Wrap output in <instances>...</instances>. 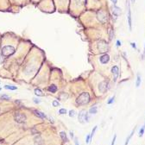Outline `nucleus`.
Returning <instances> with one entry per match:
<instances>
[{"mask_svg": "<svg viewBox=\"0 0 145 145\" xmlns=\"http://www.w3.org/2000/svg\"><path fill=\"white\" fill-rule=\"evenodd\" d=\"M98 50H99L100 53H106L109 49V46L107 44V42L105 41H100L98 43Z\"/></svg>", "mask_w": 145, "mask_h": 145, "instance_id": "39448f33", "label": "nucleus"}, {"mask_svg": "<svg viewBox=\"0 0 145 145\" xmlns=\"http://www.w3.org/2000/svg\"><path fill=\"white\" fill-rule=\"evenodd\" d=\"M97 128H98V126H95V127L93 128V131H92V133H91V135H90L91 141H92V139H93V136H94V134H95V131H96V130H97Z\"/></svg>", "mask_w": 145, "mask_h": 145, "instance_id": "4be33fe9", "label": "nucleus"}, {"mask_svg": "<svg viewBox=\"0 0 145 145\" xmlns=\"http://www.w3.org/2000/svg\"><path fill=\"white\" fill-rule=\"evenodd\" d=\"M109 34H110V40H112V39L113 38V35H114V31H113L112 29H110Z\"/></svg>", "mask_w": 145, "mask_h": 145, "instance_id": "a878e982", "label": "nucleus"}, {"mask_svg": "<svg viewBox=\"0 0 145 145\" xmlns=\"http://www.w3.org/2000/svg\"><path fill=\"white\" fill-rule=\"evenodd\" d=\"M34 113H36V116H38L39 117H41V118H46L45 114H43L42 112H39V111H36V110H35V111H34Z\"/></svg>", "mask_w": 145, "mask_h": 145, "instance_id": "f3484780", "label": "nucleus"}, {"mask_svg": "<svg viewBox=\"0 0 145 145\" xmlns=\"http://www.w3.org/2000/svg\"><path fill=\"white\" fill-rule=\"evenodd\" d=\"M0 98H1V99H5V100H10V97H9V96H7V95H2Z\"/></svg>", "mask_w": 145, "mask_h": 145, "instance_id": "b1692460", "label": "nucleus"}, {"mask_svg": "<svg viewBox=\"0 0 145 145\" xmlns=\"http://www.w3.org/2000/svg\"><path fill=\"white\" fill-rule=\"evenodd\" d=\"M117 47L121 46V42H120V41H117Z\"/></svg>", "mask_w": 145, "mask_h": 145, "instance_id": "c9c22d12", "label": "nucleus"}, {"mask_svg": "<svg viewBox=\"0 0 145 145\" xmlns=\"http://www.w3.org/2000/svg\"><path fill=\"white\" fill-rule=\"evenodd\" d=\"M116 138H117V136L114 135V137H113V139H112V144H111V145H114L115 144V142H116Z\"/></svg>", "mask_w": 145, "mask_h": 145, "instance_id": "7c9ffc66", "label": "nucleus"}, {"mask_svg": "<svg viewBox=\"0 0 145 145\" xmlns=\"http://www.w3.org/2000/svg\"><path fill=\"white\" fill-rule=\"evenodd\" d=\"M126 6H127V19H128L129 28H130V30H131L132 29V22H131V10L130 0H126Z\"/></svg>", "mask_w": 145, "mask_h": 145, "instance_id": "f03ea898", "label": "nucleus"}, {"mask_svg": "<svg viewBox=\"0 0 145 145\" xmlns=\"http://www.w3.org/2000/svg\"><path fill=\"white\" fill-rule=\"evenodd\" d=\"M15 53V48L12 46H5L2 48V55L4 56H10Z\"/></svg>", "mask_w": 145, "mask_h": 145, "instance_id": "7ed1b4c3", "label": "nucleus"}, {"mask_svg": "<svg viewBox=\"0 0 145 145\" xmlns=\"http://www.w3.org/2000/svg\"><path fill=\"white\" fill-rule=\"evenodd\" d=\"M90 94L88 93H82L76 99V104L80 105H86L88 103L90 102Z\"/></svg>", "mask_w": 145, "mask_h": 145, "instance_id": "f257e3e1", "label": "nucleus"}, {"mask_svg": "<svg viewBox=\"0 0 145 145\" xmlns=\"http://www.w3.org/2000/svg\"><path fill=\"white\" fill-rule=\"evenodd\" d=\"M114 99H115V96H113V97H112L111 98H110L109 101L107 102V104H108V105H112V103L114 102Z\"/></svg>", "mask_w": 145, "mask_h": 145, "instance_id": "393cba45", "label": "nucleus"}, {"mask_svg": "<svg viewBox=\"0 0 145 145\" xmlns=\"http://www.w3.org/2000/svg\"><path fill=\"white\" fill-rule=\"evenodd\" d=\"M35 94H36V96H43V93L42 92L41 89H39V88H36V89H35Z\"/></svg>", "mask_w": 145, "mask_h": 145, "instance_id": "6ab92c4d", "label": "nucleus"}, {"mask_svg": "<svg viewBox=\"0 0 145 145\" xmlns=\"http://www.w3.org/2000/svg\"><path fill=\"white\" fill-rule=\"evenodd\" d=\"M99 61L101 62V64H107L110 61V56L109 55H107V54H105V55H103L100 56L99 58Z\"/></svg>", "mask_w": 145, "mask_h": 145, "instance_id": "1a4fd4ad", "label": "nucleus"}, {"mask_svg": "<svg viewBox=\"0 0 145 145\" xmlns=\"http://www.w3.org/2000/svg\"><path fill=\"white\" fill-rule=\"evenodd\" d=\"M5 89H8V90H17V86H8V85L5 86Z\"/></svg>", "mask_w": 145, "mask_h": 145, "instance_id": "aec40b11", "label": "nucleus"}, {"mask_svg": "<svg viewBox=\"0 0 145 145\" xmlns=\"http://www.w3.org/2000/svg\"><path fill=\"white\" fill-rule=\"evenodd\" d=\"M70 136H71V137H72V138H74V133H73L72 131H70Z\"/></svg>", "mask_w": 145, "mask_h": 145, "instance_id": "58836bf2", "label": "nucleus"}, {"mask_svg": "<svg viewBox=\"0 0 145 145\" xmlns=\"http://www.w3.org/2000/svg\"><path fill=\"white\" fill-rule=\"evenodd\" d=\"M74 143H75V145H79V142H78V139H77V138L74 139Z\"/></svg>", "mask_w": 145, "mask_h": 145, "instance_id": "e433bc0d", "label": "nucleus"}, {"mask_svg": "<svg viewBox=\"0 0 145 145\" xmlns=\"http://www.w3.org/2000/svg\"><path fill=\"white\" fill-rule=\"evenodd\" d=\"M135 131H136V128L134 129L133 131H131V133L129 135V136L127 137V139H126V141H125V143H124V145H128V143H130V140H131V138L132 137V136H133L134 133H135Z\"/></svg>", "mask_w": 145, "mask_h": 145, "instance_id": "2eb2a0df", "label": "nucleus"}, {"mask_svg": "<svg viewBox=\"0 0 145 145\" xmlns=\"http://www.w3.org/2000/svg\"><path fill=\"white\" fill-rule=\"evenodd\" d=\"M111 1H112V2L113 3L114 5H116V4H117V0H111Z\"/></svg>", "mask_w": 145, "mask_h": 145, "instance_id": "4c0bfd02", "label": "nucleus"}, {"mask_svg": "<svg viewBox=\"0 0 145 145\" xmlns=\"http://www.w3.org/2000/svg\"><path fill=\"white\" fill-rule=\"evenodd\" d=\"M89 119H90V117H89V115H88L87 112H86V116H85V121H86V122H89Z\"/></svg>", "mask_w": 145, "mask_h": 145, "instance_id": "c756f323", "label": "nucleus"}, {"mask_svg": "<svg viewBox=\"0 0 145 145\" xmlns=\"http://www.w3.org/2000/svg\"><path fill=\"white\" fill-rule=\"evenodd\" d=\"M48 91L52 93H56L57 92V86H55V85H51V86H48Z\"/></svg>", "mask_w": 145, "mask_h": 145, "instance_id": "4468645a", "label": "nucleus"}, {"mask_svg": "<svg viewBox=\"0 0 145 145\" xmlns=\"http://www.w3.org/2000/svg\"><path fill=\"white\" fill-rule=\"evenodd\" d=\"M60 136H61V137L62 141H63V143H67V142H68V139H67V134L65 133L64 131H61V132L60 133Z\"/></svg>", "mask_w": 145, "mask_h": 145, "instance_id": "ddd939ff", "label": "nucleus"}, {"mask_svg": "<svg viewBox=\"0 0 145 145\" xmlns=\"http://www.w3.org/2000/svg\"><path fill=\"white\" fill-rule=\"evenodd\" d=\"M69 116H70V117H74V116H75V112H74V110H71V111L69 112Z\"/></svg>", "mask_w": 145, "mask_h": 145, "instance_id": "c85d7f7f", "label": "nucleus"}, {"mask_svg": "<svg viewBox=\"0 0 145 145\" xmlns=\"http://www.w3.org/2000/svg\"><path fill=\"white\" fill-rule=\"evenodd\" d=\"M141 81H142V79H141L140 74H137V75H136V87H139L140 86Z\"/></svg>", "mask_w": 145, "mask_h": 145, "instance_id": "dca6fc26", "label": "nucleus"}, {"mask_svg": "<svg viewBox=\"0 0 145 145\" xmlns=\"http://www.w3.org/2000/svg\"><path fill=\"white\" fill-rule=\"evenodd\" d=\"M145 57V46H144V51H143V58Z\"/></svg>", "mask_w": 145, "mask_h": 145, "instance_id": "ea45409f", "label": "nucleus"}, {"mask_svg": "<svg viewBox=\"0 0 145 145\" xmlns=\"http://www.w3.org/2000/svg\"><path fill=\"white\" fill-rule=\"evenodd\" d=\"M112 73L113 74V80L116 81L117 77L119 75V68L118 67H117V66H114V67H112Z\"/></svg>", "mask_w": 145, "mask_h": 145, "instance_id": "6e6552de", "label": "nucleus"}, {"mask_svg": "<svg viewBox=\"0 0 145 145\" xmlns=\"http://www.w3.org/2000/svg\"><path fill=\"white\" fill-rule=\"evenodd\" d=\"M86 111H81L79 113V122L80 124H84L85 123V116H86Z\"/></svg>", "mask_w": 145, "mask_h": 145, "instance_id": "9b49d317", "label": "nucleus"}, {"mask_svg": "<svg viewBox=\"0 0 145 145\" xmlns=\"http://www.w3.org/2000/svg\"><path fill=\"white\" fill-rule=\"evenodd\" d=\"M15 121L17 123H19V124H22V123H24L26 121V116L23 113H16L14 116Z\"/></svg>", "mask_w": 145, "mask_h": 145, "instance_id": "0eeeda50", "label": "nucleus"}, {"mask_svg": "<svg viewBox=\"0 0 145 145\" xmlns=\"http://www.w3.org/2000/svg\"><path fill=\"white\" fill-rule=\"evenodd\" d=\"M97 112H98L97 106H93V107H92L90 110H89V113H90V114H96V113H97Z\"/></svg>", "mask_w": 145, "mask_h": 145, "instance_id": "a211bd4d", "label": "nucleus"}, {"mask_svg": "<svg viewBox=\"0 0 145 145\" xmlns=\"http://www.w3.org/2000/svg\"><path fill=\"white\" fill-rule=\"evenodd\" d=\"M109 81L108 80H103L102 82H100L99 86H98V89H99L100 93H105L107 91L109 90Z\"/></svg>", "mask_w": 145, "mask_h": 145, "instance_id": "423d86ee", "label": "nucleus"}, {"mask_svg": "<svg viewBox=\"0 0 145 145\" xmlns=\"http://www.w3.org/2000/svg\"><path fill=\"white\" fill-rule=\"evenodd\" d=\"M112 10L113 15L116 16V17H118V16L121 15V9L119 7H117V6H116L115 5L112 7Z\"/></svg>", "mask_w": 145, "mask_h": 145, "instance_id": "9d476101", "label": "nucleus"}, {"mask_svg": "<svg viewBox=\"0 0 145 145\" xmlns=\"http://www.w3.org/2000/svg\"><path fill=\"white\" fill-rule=\"evenodd\" d=\"M135 2H136V0H131V3H132V4H135Z\"/></svg>", "mask_w": 145, "mask_h": 145, "instance_id": "a19ab883", "label": "nucleus"}, {"mask_svg": "<svg viewBox=\"0 0 145 145\" xmlns=\"http://www.w3.org/2000/svg\"><path fill=\"white\" fill-rule=\"evenodd\" d=\"M42 139L40 136H37L35 138V145H42Z\"/></svg>", "mask_w": 145, "mask_h": 145, "instance_id": "f8f14e48", "label": "nucleus"}, {"mask_svg": "<svg viewBox=\"0 0 145 145\" xmlns=\"http://www.w3.org/2000/svg\"><path fill=\"white\" fill-rule=\"evenodd\" d=\"M59 114H61V115L67 114V110L64 109V108H61V109H60L59 110Z\"/></svg>", "mask_w": 145, "mask_h": 145, "instance_id": "412c9836", "label": "nucleus"}, {"mask_svg": "<svg viewBox=\"0 0 145 145\" xmlns=\"http://www.w3.org/2000/svg\"><path fill=\"white\" fill-rule=\"evenodd\" d=\"M144 130H145L144 127H143V128L140 130V131H139V134H138V136H139V137H141V136H143V133H144Z\"/></svg>", "mask_w": 145, "mask_h": 145, "instance_id": "5701e85b", "label": "nucleus"}, {"mask_svg": "<svg viewBox=\"0 0 145 145\" xmlns=\"http://www.w3.org/2000/svg\"><path fill=\"white\" fill-rule=\"evenodd\" d=\"M90 142H91V136H90V135H87L86 136V143H90Z\"/></svg>", "mask_w": 145, "mask_h": 145, "instance_id": "cd10ccee", "label": "nucleus"}, {"mask_svg": "<svg viewBox=\"0 0 145 145\" xmlns=\"http://www.w3.org/2000/svg\"><path fill=\"white\" fill-rule=\"evenodd\" d=\"M52 105H53V106H54V107H56V106H59V105H60V103L58 102L57 100H54V101H53V104H52Z\"/></svg>", "mask_w": 145, "mask_h": 145, "instance_id": "bb28decb", "label": "nucleus"}, {"mask_svg": "<svg viewBox=\"0 0 145 145\" xmlns=\"http://www.w3.org/2000/svg\"><path fill=\"white\" fill-rule=\"evenodd\" d=\"M34 102L36 103V104H39V103L41 102V100L39 99V98H34Z\"/></svg>", "mask_w": 145, "mask_h": 145, "instance_id": "473e14b6", "label": "nucleus"}, {"mask_svg": "<svg viewBox=\"0 0 145 145\" xmlns=\"http://www.w3.org/2000/svg\"><path fill=\"white\" fill-rule=\"evenodd\" d=\"M75 3L77 5H81V4H83V0H75Z\"/></svg>", "mask_w": 145, "mask_h": 145, "instance_id": "2f4dec72", "label": "nucleus"}, {"mask_svg": "<svg viewBox=\"0 0 145 145\" xmlns=\"http://www.w3.org/2000/svg\"><path fill=\"white\" fill-rule=\"evenodd\" d=\"M97 17L98 21L102 23H105L108 20V16H107L106 12L104 11V10H98L97 12Z\"/></svg>", "mask_w": 145, "mask_h": 145, "instance_id": "20e7f679", "label": "nucleus"}, {"mask_svg": "<svg viewBox=\"0 0 145 145\" xmlns=\"http://www.w3.org/2000/svg\"><path fill=\"white\" fill-rule=\"evenodd\" d=\"M3 62H4V58L2 55H0V64H2Z\"/></svg>", "mask_w": 145, "mask_h": 145, "instance_id": "72a5a7b5", "label": "nucleus"}, {"mask_svg": "<svg viewBox=\"0 0 145 145\" xmlns=\"http://www.w3.org/2000/svg\"><path fill=\"white\" fill-rule=\"evenodd\" d=\"M131 46H132V48H134L135 49L136 48V43L135 42H131Z\"/></svg>", "mask_w": 145, "mask_h": 145, "instance_id": "f704fd0d", "label": "nucleus"}]
</instances>
